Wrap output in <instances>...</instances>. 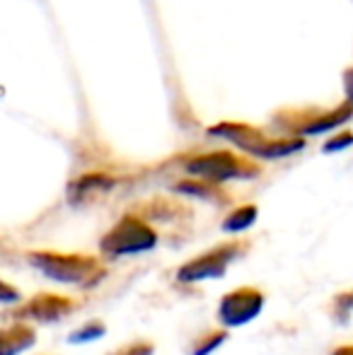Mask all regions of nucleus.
<instances>
[{
    "label": "nucleus",
    "mask_w": 353,
    "mask_h": 355,
    "mask_svg": "<svg viewBox=\"0 0 353 355\" xmlns=\"http://www.w3.org/2000/svg\"><path fill=\"white\" fill-rule=\"evenodd\" d=\"M332 355H353V343L351 346H341V348H336Z\"/></svg>",
    "instance_id": "20"
},
{
    "label": "nucleus",
    "mask_w": 353,
    "mask_h": 355,
    "mask_svg": "<svg viewBox=\"0 0 353 355\" xmlns=\"http://www.w3.org/2000/svg\"><path fill=\"white\" fill-rule=\"evenodd\" d=\"M29 263L37 271L56 283L78 285V288H94L107 276L104 263L87 254H58V252H29Z\"/></svg>",
    "instance_id": "1"
},
{
    "label": "nucleus",
    "mask_w": 353,
    "mask_h": 355,
    "mask_svg": "<svg viewBox=\"0 0 353 355\" xmlns=\"http://www.w3.org/2000/svg\"><path fill=\"white\" fill-rule=\"evenodd\" d=\"M187 172L196 179L211 184H223L230 182V179H255L261 172L252 159L237 157L225 150H218V153L198 155L187 162Z\"/></svg>",
    "instance_id": "4"
},
{
    "label": "nucleus",
    "mask_w": 353,
    "mask_h": 355,
    "mask_svg": "<svg viewBox=\"0 0 353 355\" xmlns=\"http://www.w3.org/2000/svg\"><path fill=\"white\" fill-rule=\"evenodd\" d=\"M227 341V329H211V331L201 334V336H196L191 341V346H189V355H211L216 348H221L223 343Z\"/></svg>",
    "instance_id": "12"
},
{
    "label": "nucleus",
    "mask_w": 353,
    "mask_h": 355,
    "mask_svg": "<svg viewBox=\"0 0 353 355\" xmlns=\"http://www.w3.org/2000/svg\"><path fill=\"white\" fill-rule=\"evenodd\" d=\"M153 353H155V346L150 341H133L128 346L117 348V351L109 355H153Z\"/></svg>",
    "instance_id": "16"
},
{
    "label": "nucleus",
    "mask_w": 353,
    "mask_h": 355,
    "mask_svg": "<svg viewBox=\"0 0 353 355\" xmlns=\"http://www.w3.org/2000/svg\"><path fill=\"white\" fill-rule=\"evenodd\" d=\"M344 89H346V99L353 102V68L344 73Z\"/></svg>",
    "instance_id": "19"
},
{
    "label": "nucleus",
    "mask_w": 353,
    "mask_h": 355,
    "mask_svg": "<svg viewBox=\"0 0 353 355\" xmlns=\"http://www.w3.org/2000/svg\"><path fill=\"white\" fill-rule=\"evenodd\" d=\"M208 133L225 138V141L235 143L240 150L261 159H281L305 148L302 138H266L255 126H245V123H218Z\"/></svg>",
    "instance_id": "2"
},
{
    "label": "nucleus",
    "mask_w": 353,
    "mask_h": 355,
    "mask_svg": "<svg viewBox=\"0 0 353 355\" xmlns=\"http://www.w3.org/2000/svg\"><path fill=\"white\" fill-rule=\"evenodd\" d=\"M332 319L339 324H349V319L353 317V290L339 293L332 300V309H329Z\"/></svg>",
    "instance_id": "14"
},
{
    "label": "nucleus",
    "mask_w": 353,
    "mask_h": 355,
    "mask_svg": "<svg viewBox=\"0 0 353 355\" xmlns=\"http://www.w3.org/2000/svg\"><path fill=\"white\" fill-rule=\"evenodd\" d=\"M242 252H245V244L242 242L216 244L213 249L182 263L177 271V278L182 283H203L208 278H223L227 268H230V263L237 257H242Z\"/></svg>",
    "instance_id": "5"
},
{
    "label": "nucleus",
    "mask_w": 353,
    "mask_h": 355,
    "mask_svg": "<svg viewBox=\"0 0 353 355\" xmlns=\"http://www.w3.org/2000/svg\"><path fill=\"white\" fill-rule=\"evenodd\" d=\"M264 309V293L257 288H235L223 295L218 304V322L225 329L245 327Z\"/></svg>",
    "instance_id": "6"
},
{
    "label": "nucleus",
    "mask_w": 353,
    "mask_h": 355,
    "mask_svg": "<svg viewBox=\"0 0 353 355\" xmlns=\"http://www.w3.org/2000/svg\"><path fill=\"white\" fill-rule=\"evenodd\" d=\"M157 232L138 215L128 213L99 239V249L107 257H133L155 249Z\"/></svg>",
    "instance_id": "3"
},
{
    "label": "nucleus",
    "mask_w": 353,
    "mask_h": 355,
    "mask_svg": "<svg viewBox=\"0 0 353 355\" xmlns=\"http://www.w3.org/2000/svg\"><path fill=\"white\" fill-rule=\"evenodd\" d=\"M257 215V206H252V203H245V206H237L235 211H230L225 215V220H223V230L225 232H245V230H250L252 225H255Z\"/></svg>",
    "instance_id": "11"
},
{
    "label": "nucleus",
    "mask_w": 353,
    "mask_h": 355,
    "mask_svg": "<svg viewBox=\"0 0 353 355\" xmlns=\"http://www.w3.org/2000/svg\"><path fill=\"white\" fill-rule=\"evenodd\" d=\"M349 145H353V133H341V136L325 143V153H339V150L349 148Z\"/></svg>",
    "instance_id": "17"
},
{
    "label": "nucleus",
    "mask_w": 353,
    "mask_h": 355,
    "mask_svg": "<svg viewBox=\"0 0 353 355\" xmlns=\"http://www.w3.org/2000/svg\"><path fill=\"white\" fill-rule=\"evenodd\" d=\"M37 331L27 324H12L0 329V355H22L34 346Z\"/></svg>",
    "instance_id": "8"
},
{
    "label": "nucleus",
    "mask_w": 353,
    "mask_h": 355,
    "mask_svg": "<svg viewBox=\"0 0 353 355\" xmlns=\"http://www.w3.org/2000/svg\"><path fill=\"white\" fill-rule=\"evenodd\" d=\"M175 191L179 193H189V196L196 198H206V201H223V193H218V187L211 182H203V179H196V182H182L175 187Z\"/></svg>",
    "instance_id": "13"
},
{
    "label": "nucleus",
    "mask_w": 353,
    "mask_h": 355,
    "mask_svg": "<svg viewBox=\"0 0 353 355\" xmlns=\"http://www.w3.org/2000/svg\"><path fill=\"white\" fill-rule=\"evenodd\" d=\"M107 334V327H104L102 322H97V319H92V322L83 324L80 329H76V331L71 334V343H87V341H94V338L104 336Z\"/></svg>",
    "instance_id": "15"
},
{
    "label": "nucleus",
    "mask_w": 353,
    "mask_h": 355,
    "mask_svg": "<svg viewBox=\"0 0 353 355\" xmlns=\"http://www.w3.org/2000/svg\"><path fill=\"white\" fill-rule=\"evenodd\" d=\"M109 189H114L112 177H107V174H85V177H80L78 182L71 184V201L73 203L87 201V198L109 191Z\"/></svg>",
    "instance_id": "9"
},
{
    "label": "nucleus",
    "mask_w": 353,
    "mask_h": 355,
    "mask_svg": "<svg viewBox=\"0 0 353 355\" xmlns=\"http://www.w3.org/2000/svg\"><path fill=\"white\" fill-rule=\"evenodd\" d=\"M351 119H353V102H346V104H341L339 109H334V112L325 114V116L312 119L310 123H305V126H300V128H298V131H300L302 136H315V133L332 131V128L341 126V123L351 121Z\"/></svg>",
    "instance_id": "10"
},
{
    "label": "nucleus",
    "mask_w": 353,
    "mask_h": 355,
    "mask_svg": "<svg viewBox=\"0 0 353 355\" xmlns=\"http://www.w3.org/2000/svg\"><path fill=\"white\" fill-rule=\"evenodd\" d=\"M19 300V290L12 288L10 283H5L0 278V304H10V302H17Z\"/></svg>",
    "instance_id": "18"
},
{
    "label": "nucleus",
    "mask_w": 353,
    "mask_h": 355,
    "mask_svg": "<svg viewBox=\"0 0 353 355\" xmlns=\"http://www.w3.org/2000/svg\"><path fill=\"white\" fill-rule=\"evenodd\" d=\"M73 309H76V302L71 297H63V295L56 293H39L22 307V317H29L42 324H53L58 319L68 317Z\"/></svg>",
    "instance_id": "7"
}]
</instances>
